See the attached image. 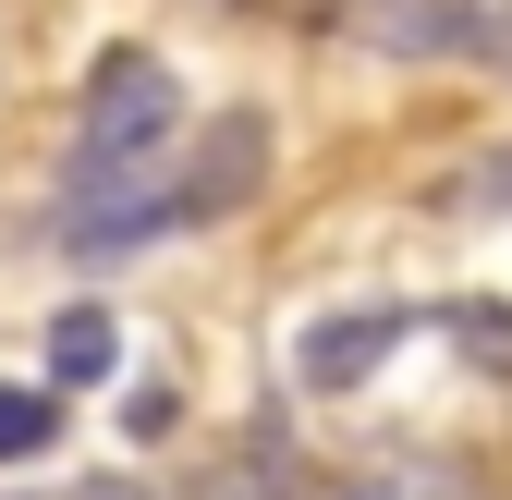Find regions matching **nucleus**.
Here are the masks:
<instances>
[{"label":"nucleus","mask_w":512,"mask_h":500,"mask_svg":"<svg viewBox=\"0 0 512 500\" xmlns=\"http://www.w3.org/2000/svg\"><path fill=\"white\" fill-rule=\"evenodd\" d=\"M171 122H183V86H171V61L159 49H110L86 98H74V183H122V171H147L171 147Z\"/></svg>","instance_id":"obj_1"},{"label":"nucleus","mask_w":512,"mask_h":500,"mask_svg":"<svg viewBox=\"0 0 512 500\" xmlns=\"http://www.w3.org/2000/svg\"><path fill=\"white\" fill-rule=\"evenodd\" d=\"M342 37H366L378 61H476L488 49V0H342Z\"/></svg>","instance_id":"obj_2"},{"label":"nucleus","mask_w":512,"mask_h":500,"mask_svg":"<svg viewBox=\"0 0 512 500\" xmlns=\"http://www.w3.org/2000/svg\"><path fill=\"white\" fill-rule=\"evenodd\" d=\"M415 330H427V318H415V305H354V318H317L293 366H305V391H354V379H366V366H378V354H403Z\"/></svg>","instance_id":"obj_4"},{"label":"nucleus","mask_w":512,"mask_h":500,"mask_svg":"<svg viewBox=\"0 0 512 500\" xmlns=\"http://www.w3.org/2000/svg\"><path fill=\"white\" fill-rule=\"evenodd\" d=\"M244 13H281V25H305V13H342V0H244Z\"/></svg>","instance_id":"obj_10"},{"label":"nucleus","mask_w":512,"mask_h":500,"mask_svg":"<svg viewBox=\"0 0 512 500\" xmlns=\"http://www.w3.org/2000/svg\"><path fill=\"white\" fill-rule=\"evenodd\" d=\"M196 500H293V476H281V452H269V440H244V452H232Z\"/></svg>","instance_id":"obj_7"},{"label":"nucleus","mask_w":512,"mask_h":500,"mask_svg":"<svg viewBox=\"0 0 512 500\" xmlns=\"http://www.w3.org/2000/svg\"><path fill=\"white\" fill-rule=\"evenodd\" d=\"M61 440V391H13L0 379V464H37Z\"/></svg>","instance_id":"obj_6"},{"label":"nucleus","mask_w":512,"mask_h":500,"mask_svg":"<svg viewBox=\"0 0 512 500\" xmlns=\"http://www.w3.org/2000/svg\"><path fill=\"white\" fill-rule=\"evenodd\" d=\"M256 183H269V110H220L208 122V147L171 171V208H183V232H208V220H232Z\"/></svg>","instance_id":"obj_3"},{"label":"nucleus","mask_w":512,"mask_h":500,"mask_svg":"<svg viewBox=\"0 0 512 500\" xmlns=\"http://www.w3.org/2000/svg\"><path fill=\"white\" fill-rule=\"evenodd\" d=\"M74 500H147V488H135V476H98V488H74Z\"/></svg>","instance_id":"obj_11"},{"label":"nucleus","mask_w":512,"mask_h":500,"mask_svg":"<svg viewBox=\"0 0 512 500\" xmlns=\"http://www.w3.org/2000/svg\"><path fill=\"white\" fill-rule=\"evenodd\" d=\"M110 354H122V330L98 318V305H74V318L49 330V379H61V391H74V379H110Z\"/></svg>","instance_id":"obj_5"},{"label":"nucleus","mask_w":512,"mask_h":500,"mask_svg":"<svg viewBox=\"0 0 512 500\" xmlns=\"http://www.w3.org/2000/svg\"><path fill=\"white\" fill-rule=\"evenodd\" d=\"M452 208H488V220H512V147H500V159H476V171L452 183Z\"/></svg>","instance_id":"obj_8"},{"label":"nucleus","mask_w":512,"mask_h":500,"mask_svg":"<svg viewBox=\"0 0 512 500\" xmlns=\"http://www.w3.org/2000/svg\"><path fill=\"white\" fill-rule=\"evenodd\" d=\"M476 61H500V74H512V0H488V49Z\"/></svg>","instance_id":"obj_9"}]
</instances>
